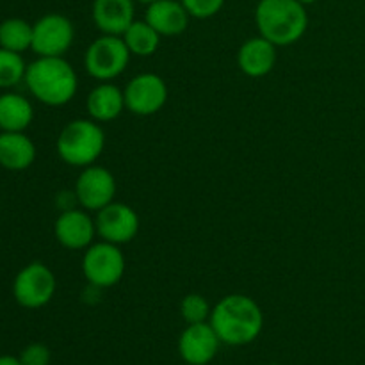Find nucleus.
I'll return each mask as SVG.
<instances>
[{
	"label": "nucleus",
	"instance_id": "16",
	"mask_svg": "<svg viewBox=\"0 0 365 365\" xmlns=\"http://www.w3.org/2000/svg\"><path fill=\"white\" fill-rule=\"evenodd\" d=\"M189 13L180 0H157L146 7L145 20L160 36H178L187 29Z\"/></svg>",
	"mask_w": 365,
	"mask_h": 365
},
{
	"label": "nucleus",
	"instance_id": "1",
	"mask_svg": "<svg viewBox=\"0 0 365 365\" xmlns=\"http://www.w3.org/2000/svg\"><path fill=\"white\" fill-rule=\"evenodd\" d=\"M221 344H252L264 327V314L259 303L245 294H230L214 305L209 319Z\"/></svg>",
	"mask_w": 365,
	"mask_h": 365
},
{
	"label": "nucleus",
	"instance_id": "27",
	"mask_svg": "<svg viewBox=\"0 0 365 365\" xmlns=\"http://www.w3.org/2000/svg\"><path fill=\"white\" fill-rule=\"evenodd\" d=\"M298 2L299 4H303V6H310V4H316L317 2V0H298Z\"/></svg>",
	"mask_w": 365,
	"mask_h": 365
},
{
	"label": "nucleus",
	"instance_id": "25",
	"mask_svg": "<svg viewBox=\"0 0 365 365\" xmlns=\"http://www.w3.org/2000/svg\"><path fill=\"white\" fill-rule=\"evenodd\" d=\"M18 359H20L21 365H50L52 353L45 344L34 342V344H29Z\"/></svg>",
	"mask_w": 365,
	"mask_h": 365
},
{
	"label": "nucleus",
	"instance_id": "5",
	"mask_svg": "<svg viewBox=\"0 0 365 365\" xmlns=\"http://www.w3.org/2000/svg\"><path fill=\"white\" fill-rule=\"evenodd\" d=\"M130 56L121 36L102 34L86 50V71L96 81L109 82L127 70Z\"/></svg>",
	"mask_w": 365,
	"mask_h": 365
},
{
	"label": "nucleus",
	"instance_id": "15",
	"mask_svg": "<svg viewBox=\"0 0 365 365\" xmlns=\"http://www.w3.org/2000/svg\"><path fill=\"white\" fill-rule=\"evenodd\" d=\"M277 64V45L262 36L246 39L237 52V66L252 78L266 77Z\"/></svg>",
	"mask_w": 365,
	"mask_h": 365
},
{
	"label": "nucleus",
	"instance_id": "18",
	"mask_svg": "<svg viewBox=\"0 0 365 365\" xmlns=\"http://www.w3.org/2000/svg\"><path fill=\"white\" fill-rule=\"evenodd\" d=\"M36 160V146L24 132L0 134V166L9 171H24Z\"/></svg>",
	"mask_w": 365,
	"mask_h": 365
},
{
	"label": "nucleus",
	"instance_id": "23",
	"mask_svg": "<svg viewBox=\"0 0 365 365\" xmlns=\"http://www.w3.org/2000/svg\"><path fill=\"white\" fill-rule=\"evenodd\" d=\"M210 303L202 294H187L180 303V316L187 324L207 323L210 319Z\"/></svg>",
	"mask_w": 365,
	"mask_h": 365
},
{
	"label": "nucleus",
	"instance_id": "6",
	"mask_svg": "<svg viewBox=\"0 0 365 365\" xmlns=\"http://www.w3.org/2000/svg\"><path fill=\"white\" fill-rule=\"evenodd\" d=\"M127 262L120 246L113 242L100 241L91 245L82 259V273L91 287L109 289L120 284L123 278Z\"/></svg>",
	"mask_w": 365,
	"mask_h": 365
},
{
	"label": "nucleus",
	"instance_id": "4",
	"mask_svg": "<svg viewBox=\"0 0 365 365\" xmlns=\"http://www.w3.org/2000/svg\"><path fill=\"white\" fill-rule=\"evenodd\" d=\"M57 153L66 164L88 168L96 163L106 148V134L98 121L73 120L64 125L57 138Z\"/></svg>",
	"mask_w": 365,
	"mask_h": 365
},
{
	"label": "nucleus",
	"instance_id": "14",
	"mask_svg": "<svg viewBox=\"0 0 365 365\" xmlns=\"http://www.w3.org/2000/svg\"><path fill=\"white\" fill-rule=\"evenodd\" d=\"M135 0H93L91 18L102 34L123 36L135 20Z\"/></svg>",
	"mask_w": 365,
	"mask_h": 365
},
{
	"label": "nucleus",
	"instance_id": "19",
	"mask_svg": "<svg viewBox=\"0 0 365 365\" xmlns=\"http://www.w3.org/2000/svg\"><path fill=\"white\" fill-rule=\"evenodd\" d=\"M34 120L32 103L18 93L0 95V130L24 132Z\"/></svg>",
	"mask_w": 365,
	"mask_h": 365
},
{
	"label": "nucleus",
	"instance_id": "2",
	"mask_svg": "<svg viewBox=\"0 0 365 365\" xmlns=\"http://www.w3.org/2000/svg\"><path fill=\"white\" fill-rule=\"evenodd\" d=\"M29 91L41 103L50 107L66 106L78 89V77L64 57H38L25 71Z\"/></svg>",
	"mask_w": 365,
	"mask_h": 365
},
{
	"label": "nucleus",
	"instance_id": "20",
	"mask_svg": "<svg viewBox=\"0 0 365 365\" xmlns=\"http://www.w3.org/2000/svg\"><path fill=\"white\" fill-rule=\"evenodd\" d=\"M121 38H123L125 45L130 50L132 56L150 57L159 50L160 38L163 36L146 20H134V24L125 31V34Z\"/></svg>",
	"mask_w": 365,
	"mask_h": 365
},
{
	"label": "nucleus",
	"instance_id": "8",
	"mask_svg": "<svg viewBox=\"0 0 365 365\" xmlns=\"http://www.w3.org/2000/svg\"><path fill=\"white\" fill-rule=\"evenodd\" d=\"M75 39V29L70 18L50 13L32 25V46L38 57H64Z\"/></svg>",
	"mask_w": 365,
	"mask_h": 365
},
{
	"label": "nucleus",
	"instance_id": "3",
	"mask_svg": "<svg viewBox=\"0 0 365 365\" xmlns=\"http://www.w3.org/2000/svg\"><path fill=\"white\" fill-rule=\"evenodd\" d=\"M260 36L277 46H291L305 36L309 13L298 0H260L255 9Z\"/></svg>",
	"mask_w": 365,
	"mask_h": 365
},
{
	"label": "nucleus",
	"instance_id": "13",
	"mask_svg": "<svg viewBox=\"0 0 365 365\" xmlns=\"http://www.w3.org/2000/svg\"><path fill=\"white\" fill-rule=\"evenodd\" d=\"M53 234L66 250H88L96 235V225L84 210H63L53 225Z\"/></svg>",
	"mask_w": 365,
	"mask_h": 365
},
{
	"label": "nucleus",
	"instance_id": "24",
	"mask_svg": "<svg viewBox=\"0 0 365 365\" xmlns=\"http://www.w3.org/2000/svg\"><path fill=\"white\" fill-rule=\"evenodd\" d=\"M180 2L187 9L189 16L198 18V20L216 16L225 6V0H180Z\"/></svg>",
	"mask_w": 365,
	"mask_h": 365
},
{
	"label": "nucleus",
	"instance_id": "9",
	"mask_svg": "<svg viewBox=\"0 0 365 365\" xmlns=\"http://www.w3.org/2000/svg\"><path fill=\"white\" fill-rule=\"evenodd\" d=\"M125 107L135 116H152L168 102V86L155 73H139L123 89Z\"/></svg>",
	"mask_w": 365,
	"mask_h": 365
},
{
	"label": "nucleus",
	"instance_id": "7",
	"mask_svg": "<svg viewBox=\"0 0 365 365\" xmlns=\"http://www.w3.org/2000/svg\"><path fill=\"white\" fill-rule=\"evenodd\" d=\"M57 280L48 266L31 262L16 274L13 282V296L24 309L36 310L48 305L56 294Z\"/></svg>",
	"mask_w": 365,
	"mask_h": 365
},
{
	"label": "nucleus",
	"instance_id": "29",
	"mask_svg": "<svg viewBox=\"0 0 365 365\" xmlns=\"http://www.w3.org/2000/svg\"><path fill=\"white\" fill-rule=\"evenodd\" d=\"M271 365H278V364H271Z\"/></svg>",
	"mask_w": 365,
	"mask_h": 365
},
{
	"label": "nucleus",
	"instance_id": "10",
	"mask_svg": "<svg viewBox=\"0 0 365 365\" xmlns=\"http://www.w3.org/2000/svg\"><path fill=\"white\" fill-rule=\"evenodd\" d=\"M77 203L86 210H102L114 202L116 196V178L107 168L88 166L81 171L75 182Z\"/></svg>",
	"mask_w": 365,
	"mask_h": 365
},
{
	"label": "nucleus",
	"instance_id": "26",
	"mask_svg": "<svg viewBox=\"0 0 365 365\" xmlns=\"http://www.w3.org/2000/svg\"><path fill=\"white\" fill-rule=\"evenodd\" d=\"M0 365H21V362L20 359H16V356L2 355L0 356Z\"/></svg>",
	"mask_w": 365,
	"mask_h": 365
},
{
	"label": "nucleus",
	"instance_id": "11",
	"mask_svg": "<svg viewBox=\"0 0 365 365\" xmlns=\"http://www.w3.org/2000/svg\"><path fill=\"white\" fill-rule=\"evenodd\" d=\"M95 225L96 234L102 241L121 246L130 242L138 235L139 216L130 205L113 202L96 212Z\"/></svg>",
	"mask_w": 365,
	"mask_h": 365
},
{
	"label": "nucleus",
	"instance_id": "12",
	"mask_svg": "<svg viewBox=\"0 0 365 365\" xmlns=\"http://www.w3.org/2000/svg\"><path fill=\"white\" fill-rule=\"evenodd\" d=\"M221 341L210 323L187 324L178 337V355L189 365H207L216 359Z\"/></svg>",
	"mask_w": 365,
	"mask_h": 365
},
{
	"label": "nucleus",
	"instance_id": "21",
	"mask_svg": "<svg viewBox=\"0 0 365 365\" xmlns=\"http://www.w3.org/2000/svg\"><path fill=\"white\" fill-rule=\"evenodd\" d=\"M32 46V25L21 18H7L0 24V48L25 52Z\"/></svg>",
	"mask_w": 365,
	"mask_h": 365
},
{
	"label": "nucleus",
	"instance_id": "28",
	"mask_svg": "<svg viewBox=\"0 0 365 365\" xmlns=\"http://www.w3.org/2000/svg\"><path fill=\"white\" fill-rule=\"evenodd\" d=\"M135 2H139V4H146V6H150V4L157 2V0H135Z\"/></svg>",
	"mask_w": 365,
	"mask_h": 365
},
{
	"label": "nucleus",
	"instance_id": "17",
	"mask_svg": "<svg viewBox=\"0 0 365 365\" xmlns=\"http://www.w3.org/2000/svg\"><path fill=\"white\" fill-rule=\"evenodd\" d=\"M86 107H88L91 120L98 121V123L114 121L127 109L123 91L118 86L110 84V82H102V84L95 86L89 91Z\"/></svg>",
	"mask_w": 365,
	"mask_h": 365
},
{
	"label": "nucleus",
	"instance_id": "22",
	"mask_svg": "<svg viewBox=\"0 0 365 365\" xmlns=\"http://www.w3.org/2000/svg\"><path fill=\"white\" fill-rule=\"evenodd\" d=\"M25 61L21 53L0 48V88L9 89L25 81Z\"/></svg>",
	"mask_w": 365,
	"mask_h": 365
}]
</instances>
